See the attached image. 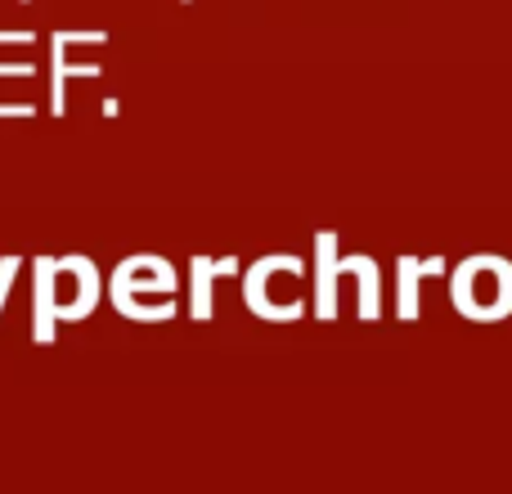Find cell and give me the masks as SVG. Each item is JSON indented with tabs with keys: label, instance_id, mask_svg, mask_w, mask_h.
I'll return each instance as SVG.
<instances>
[{
	"label": "cell",
	"instance_id": "obj_1",
	"mask_svg": "<svg viewBox=\"0 0 512 494\" xmlns=\"http://www.w3.org/2000/svg\"><path fill=\"white\" fill-rule=\"evenodd\" d=\"M108 301L122 310L135 324H162V319H176L180 310V279L176 265L162 261V256H126L122 265L108 279Z\"/></svg>",
	"mask_w": 512,
	"mask_h": 494
},
{
	"label": "cell",
	"instance_id": "obj_2",
	"mask_svg": "<svg viewBox=\"0 0 512 494\" xmlns=\"http://www.w3.org/2000/svg\"><path fill=\"white\" fill-rule=\"evenodd\" d=\"M99 297H104V279H99L95 261H86V256H54V306H59V324L90 319Z\"/></svg>",
	"mask_w": 512,
	"mask_h": 494
},
{
	"label": "cell",
	"instance_id": "obj_3",
	"mask_svg": "<svg viewBox=\"0 0 512 494\" xmlns=\"http://www.w3.org/2000/svg\"><path fill=\"white\" fill-rule=\"evenodd\" d=\"M230 274H239L234 256H221V261L194 256V261H189V319L203 324V319L216 315V279H230Z\"/></svg>",
	"mask_w": 512,
	"mask_h": 494
},
{
	"label": "cell",
	"instance_id": "obj_4",
	"mask_svg": "<svg viewBox=\"0 0 512 494\" xmlns=\"http://www.w3.org/2000/svg\"><path fill=\"white\" fill-rule=\"evenodd\" d=\"M32 342L50 346L54 328H59V306H54V256H36L32 261Z\"/></svg>",
	"mask_w": 512,
	"mask_h": 494
},
{
	"label": "cell",
	"instance_id": "obj_5",
	"mask_svg": "<svg viewBox=\"0 0 512 494\" xmlns=\"http://www.w3.org/2000/svg\"><path fill=\"white\" fill-rule=\"evenodd\" d=\"M99 63H72L68 59V27L63 32H54L50 41V113L63 117L68 113V81L72 77H99Z\"/></svg>",
	"mask_w": 512,
	"mask_h": 494
},
{
	"label": "cell",
	"instance_id": "obj_6",
	"mask_svg": "<svg viewBox=\"0 0 512 494\" xmlns=\"http://www.w3.org/2000/svg\"><path fill=\"white\" fill-rule=\"evenodd\" d=\"M315 310L319 319L337 315V239L333 234H319L315 239Z\"/></svg>",
	"mask_w": 512,
	"mask_h": 494
},
{
	"label": "cell",
	"instance_id": "obj_7",
	"mask_svg": "<svg viewBox=\"0 0 512 494\" xmlns=\"http://www.w3.org/2000/svg\"><path fill=\"white\" fill-rule=\"evenodd\" d=\"M18 270H23V261H18V256H0V310H5L9 292H14V279H18Z\"/></svg>",
	"mask_w": 512,
	"mask_h": 494
},
{
	"label": "cell",
	"instance_id": "obj_8",
	"mask_svg": "<svg viewBox=\"0 0 512 494\" xmlns=\"http://www.w3.org/2000/svg\"><path fill=\"white\" fill-rule=\"evenodd\" d=\"M5 77H14V81L36 77V63H0V81H5Z\"/></svg>",
	"mask_w": 512,
	"mask_h": 494
},
{
	"label": "cell",
	"instance_id": "obj_9",
	"mask_svg": "<svg viewBox=\"0 0 512 494\" xmlns=\"http://www.w3.org/2000/svg\"><path fill=\"white\" fill-rule=\"evenodd\" d=\"M23 5H32V0H23Z\"/></svg>",
	"mask_w": 512,
	"mask_h": 494
},
{
	"label": "cell",
	"instance_id": "obj_10",
	"mask_svg": "<svg viewBox=\"0 0 512 494\" xmlns=\"http://www.w3.org/2000/svg\"><path fill=\"white\" fill-rule=\"evenodd\" d=\"M180 5H189V0H180Z\"/></svg>",
	"mask_w": 512,
	"mask_h": 494
}]
</instances>
